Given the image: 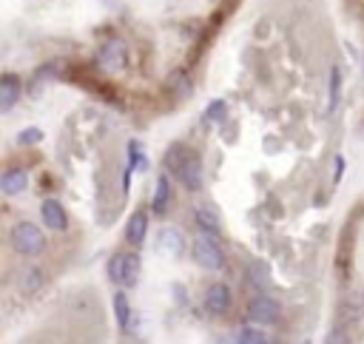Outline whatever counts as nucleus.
<instances>
[{"instance_id": "1", "label": "nucleus", "mask_w": 364, "mask_h": 344, "mask_svg": "<svg viewBox=\"0 0 364 344\" xmlns=\"http://www.w3.org/2000/svg\"><path fill=\"white\" fill-rule=\"evenodd\" d=\"M168 168L176 174V180L186 185L188 191H200L203 188V162H200V154L191 151V148H171L168 156H165Z\"/></svg>"}, {"instance_id": "2", "label": "nucleus", "mask_w": 364, "mask_h": 344, "mask_svg": "<svg viewBox=\"0 0 364 344\" xmlns=\"http://www.w3.org/2000/svg\"><path fill=\"white\" fill-rule=\"evenodd\" d=\"M191 253H194L197 265L205 268V270H220V268L225 265V251H222V245L217 242L214 234H205V231H203V234L194 239Z\"/></svg>"}, {"instance_id": "3", "label": "nucleus", "mask_w": 364, "mask_h": 344, "mask_svg": "<svg viewBox=\"0 0 364 344\" xmlns=\"http://www.w3.org/2000/svg\"><path fill=\"white\" fill-rule=\"evenodd\" d=\"M12 248L23 256H35L43 248V231L35 222H18L12 228Z\"/></svg>"}, {"instance_id": "4", "label": "nucleus", "mask_w": 364, "mask_h": 344, "mask_svg": "<svg viewBox=\"0 0 364 344\" xmlns=\"http://www.w3.org/2000/svg\"><path fill=\"white\" fill-rule=\"evenodd\" d=\"M157 251L168 259H179L186 253V236H182V231L174 225H162L157 231Z\"/></svg>"}, {"instance_id": "5", "label": "nucleus", "mask_w": 364, "mask_h": 344, "mask_svg": "<svg viewBox=\"0 0 364 344\" xmlns=\"http://www.w3.org/2000/svg\"><path fill=\"white\" fill-rule=\"evenodd\" d=\"M248 316H251V321H256V324H273V321L282 316V307H279V302L271 299V296H256V299L248 304Z\"/></svg>"}, {"instance_id": "6", "label": "nucleus", "mask_w": 364, "mask_h": 344, "mask_svg": "<svg viewBox=\"0 0 364 344\" xmlns=\"http://www.w3.org/2000/svg\"><path fill=\"white\" fill-rule=\"evenodd\" d=\"M97 60H100V66H103L106 71H120V69L125 66V60H128L125 43H123V40H108V43L100 49Z\"/></svg>"}, {"instance_id": "7", "label": "nucleus", "mask_w": 364, "mask_h": 344, "mask_svg": "<svg viewBox=\"0 0 364 344\" xmlns=\"http://www.w3.org/2000/svg\"><path fill=\"white\" fill-rule=\"evenodd\" d=\"M205 310L214 313V316H225L231 310V290L228 285H211L208 293H205Z\"/></svg>"}, {"instance_id": "8", "label": "nucleus", "mask_w": 364, "mask_h": 344, "mask_svg": "<svg viewBox=\"0 0 364 344\" xmlns=\"http://www.w3.org/2000/svg\"><path fill=\"white\" fill-rule=\"evenodd\" d=\"M40 217H43V225H46L49 231H63V228L69 225L66 208H63L57 200H46L43 208H40Z\"/></svg>"}, {"instance_id": "9", "label": "nucleus", "mask_w": 364, "mask_h": 344, "mask_svg": "<svg viewBox=\"0 0 364 344\" xmlns=\"http://www.w3.org/2000/svg\"><path fill=\"white\" fill-rule=\"evenodd\" d=\"M4 194L6 197H18V194H23L26 191V185H29V174L23 168H12V171H6L4 174Z\"/></svg>"}, {"instance_id": "10", "label": "nucleus", "mask_w": 364, "mask_h": 344, "mask_svg": "<svg viewBox=\"0 0 364 344\" xmlns=\"http://www.w3.org/2000/svg\"><path fill=\"white\" fill-rule=\"evenodd\" d=\"M21 97V80L15 74H6L0 83V111H12V105Z\"/></svg>"}, {"instance_id": "11", "label": "nucleus", "mask_w": 364, "mask_h": 344, "mask_svg": "<svg viewBox=\"0 0 364 344\" xmlns=\"http://www.w3.org/2000/svg\"><path fill=\"white\" fill-rule=\"evenodd\" d=\"M194 219H197V225L205 231V234H220V214H217V208L214 205H197V211H194Z\"/></svg>"}, {"instance_id": "12", "label": "nucleus", "mask_w": 364, "mask_h": 344, "mask_svg": "<svg viewBox=\"0 0 364 344\" xmlns=\"http://www.w3.org/2000/svg\"><path fill=\"white\" fill-rule=\"evenodd\" d=\"M145 234H148V217H145L142 211H137V214L128 219L125 239H128V245H142V242H145Z\"/></svg>"}, {"instance_id": "13", "label": "nucleus", "mask_w": 364, "mask_h": 344, "mask_svg": "<svg viewBox=\"0 0 364 344\" xmlns=\"http://www.w3.org/2000/svg\"><path fill=\"white\" fill-rule=\"evenodd\" d=\"M168 205H171V177H168V174H159L151 208H154L157 214H165V211H168Z\"/></svg>"}, {"instance_id": "14", "label": "nucleus", "mask_w": 364, "mask_h": 344, "mask_svg": "<svg viewBox=\"0 0 364 344\" xmlns=\"http://www.w3.org/2000/svg\"><path fill=\"white\" fill-rule=\"evenodd\" d=\"M114 316H117L120 330H123V333H131V321H134V316H131L128 296H125L123 290H120V293H114Z\"/></svg>"}, {"instance_id": "15", "label": "nucleus", "mask_w": 364, "mask_h": 344, "mask_svg": "<svg viewBox=\"0 0 364 344\" xmlns=\"http://www.w3.org/2000/svg\"><path fill=\"white\" fill-rule=\"evenodd\" d=\"M341 316L347 319V321H361L364 319V293H350L347 299H344V304H341Z\"/></svg>"}, {"instance_id": "16", "label": "nucleus", "mask_w": 364, "mask_h": 344, "mask_svg": "<svg viewBox=\"0 0 364 344\" xmlns=\"http://www.w3.org/2000/svg\"><path fill=\"white\" fill-rule=\"evenodd\" d=\"M140 270H142V262L137 253H125V265H123V285L120 287H134L137 279H140Z\"/></svg>"}, {"instance_id": "17", "label": "nucleus", "mask_w": 364, "mask_h": 344, "mask_svg": "<svg viewBox=\"0 0 364 344\" xmlns=\"http://www.w3.org/2000/svg\"><path fill=\"white\" fill-rule=\"evenodd\" d=\"M40 287H43V270L29 268V270L21 276V290H23V293H35V290H40Z\"/></svg>"}, {"instance_id": "18", "label": "nucleus", "mask_w": 364, "mask_h": 344, "mask_svg": "<svg viewBox=\"0 0 364 344\" xmlns=\"http://www.w3.org/2000/svg\"><path fill=\"white\" fill-rule=\"evenodd\" d=\"M248 282L254 285V287H268V270L259 265V262H254V265H248Z\"/></svg>"}, {"instance_id": "19", "label": "nucleus", "mask_w": 364, "mask_h": 344, "mask_svg": "<svg viewBox=\"0 0 364 344\" xmlns=\"http://www.w3.org/2000/svg\"><path fill=\"white\" fill-rule=\"evenodd\" d=\"M237 338H239V344H268V336L262 330H256V327H245Z\"/></svg>"}, {"instance_id": "20", "label": "nucleus", "mask_w": 364, "mask_h": 344, "mask_svg": "<svg viewBox=\"0 0 364 344\" xmlns=\"http://www.w3.org/2000/svg\"><path fill=\"white\" fill-rule=\"evenodd\" d=\"M123 265H125V253H117L111 262H108V276L114 285H123Z\"/></svg>"}, {"instance_id": "21", "label": "nucleus", "mask_w": 364, "mask_h": 344, "mask_svg": "<svg viewBox=\"0 0 364 344\" xmlns=\"http://www.w3.org/2000/svg\"><path fill=\"white\" fill-rule=\"evenodd\" d=\"M128 154H131V168H137V171H145L148 168V156L142 154V148L137 142L128 145Z\"/></svg>"}, {"instance_id": "22", "label": "nucleus", "mask_w": 364, "mask_h": 344, "mask_svg": "<svg viewBox=\"0 0 364 344\" xmlns=\"http://www.w3.org/2000/svg\"><path fill=\"white\" fill-rule=\"evenodd\" d=\"M339 86H341V71L333 69L330 71V111H336V105H339Z\"/></svg>"}, {"instance_id": "23", "label": "nucleus", "mask_w": 364, "mask_h": 344, "mask_svg": "<svg viewBox=\"0 0 364 344\" xmlns=\"http://www.w3.org/2000/svg\"><path fill=\"white\" fill-rule=\"evenodd\" d=\"M225 114H228V105H225L222 100L211 103V105H208V111H205V117H208L211 122H222V120H225Z\"/></svg>"}, {"instance_id": "24", "label": "nucleus", "mask_w": 364, "mask_h": 344, "mask_svg": "<svg viewBox=\"0 0 364 344\" xmlns=\"http://www.w3.org/2000/svg\"><path fill=\"white\" fill-rule=\"evenodd\" d=\"M40 139H43V131L40 128H26V131L18 134V142L21 145H38Z\"/></svg>"}, {"instance_id": "25", "label": "nucleus", "mask_w": 364, "mask_h": 344, "mask_svg": "<svg viewBox=\"0 0 364 344\" xmlns=\"http://www.w3.org/2000/svg\"><path fill=\"white\" fill-rule=\"evenodd\" d=\"M330 344H350V338H347V333H341V327H339V330H333Z\"/></svg>"}, {"instance_id": "26", "label": "nucleus", "mask_w": 364, "mask_h": 344, "mask_svg": "<svg viewBox=\"0 0 364 344\" xmlns=\"http://www.w3.org/2000/svg\"><path fill=\"white\" fill-rule=\"evenodd\" d=\"M344 174V156H336V174H333V183H339Z\"/></svg>"}, {"instance_id": "27", "label": "nucleus", "mask_w": 364, "mask_h": 344, "mask_svg": "<svg viewBox=\"0 0 364 344\" xmlns=\"http://www.w3.org/2000/svg\"><path fill=\"white\" fill-rule=\"evenodd\" d=\"M217 344H239V338H220Z\"/></svg>"}, {"instance_id": "28", "label": "nucleus", "mask_w": 364, "mask_h": 344, "mask_svg": "<svg viewBox=\"0 0 364 344\" xmlns=\"http://www.w3.org/2000/svg\"><path fill=\"white\" fill-rule=\"evenodd\" d=\"M305 344H310V341H305Z\"/></svg>"}]
</instances>
